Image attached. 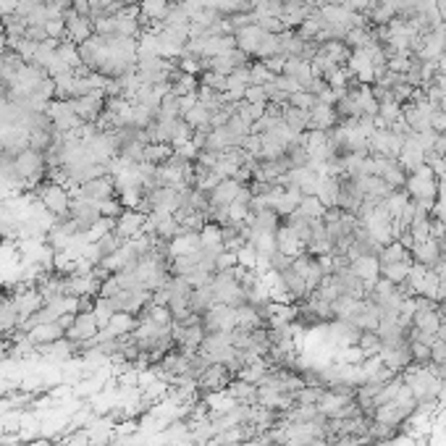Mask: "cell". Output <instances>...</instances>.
<instances>
[{
  "mask_svg": "<svg viewBox=\"0 0 446 446\" xmlns=\"http://www.w3.org/2000/svg\"><path fill=\"white\" fill-rule=\"evenodd\" d=\"M247 218H250V207H247V202H231L229 205L231 223H241V221H247Z\"/></svg>",
  "mask_w": 446,
  "mask_h": 446,
  "instance_id": "836d02e7",
  "label": "cell"
},
{
  "mask_svg": "<svg viewBox=\"0 0 446 446\" xmlns=\"http://www.w3.org/2000/svg\"><path fill=\"white\" fill-rule=\"evenodd\" d=\"M126 244V239H121L116 231H108V234H103L98 241H95V247H98V255H100V262L108 260V258H113L116 252L121 250Z\"/></svg>",
  "mask_w": 446,
  "mask_h": 446,
  "instance_id": "44dd1931",
  "label": "cell"
},
{
  "mask_svg": "<svg viewBox=\"0 0 446 446\" xmlns=\"http://www.w3.org/2000/svg\"><path fill=\"white\" fill-rule=\"evenodd\" d=\"M318 103L315 95H310V92H294L292 98H289V105H294V108H302V110H313V105Z\"/></svg>",
  "mask_w": 446,
  "mask_h": 446,
  "instance_id": "1f68e13d",
  "label": "cell"
},
{
  "mask_svg": "<svg viewBox=\"0 0 446 446\" xmlns=\"http://www.w3.org/2000/svg\"><path fill=\"white\" fill-rule=\"evenodd\" d=\"M22 446H53L47 438H37V441H27V444H22Z\"/></svg>",
  "mask_w": 446,
  "mask_h": 446,
  "instance_id": "ee69618b",
  "label": "cell"
},
{
  "mask_svg": "<svg viewBox=\"0 0 446 446\" xmlns=\"http://www.w3.org/2000/svg\"><path fill=\"white\" fill-rule=\"evenodd\" d=\"M239 181H234V179H223V181H218L210 192H207V197H210V207H226L231 205L234 200H237V195H239Z\"/></svg>",
  "mask_w": 446,
  "mask_h": 446,
  "instance_id": "9c48e42d",
  "label": "cell"
},
{
  "mask_svg": "<svg viewBox=\"0 0 446 446\" xmlns=\"http://www.w3.org/2000/svg\"><path fill=\"white\" fill-rule=\"evenodd\" d=\"M202 328L205 334H223V331H234L237 328V307L221 305L216 302L202 313Z\"/></svg>",
  "mask_w": 446,
  "mask_h": 446,
  "instance_id": "7a4b0ae2",
  "label": "cell"
},
{
  "mask_svg": "<svg viewBox=\"0 0 446 446\" xmlns=\"http://www.w3.org/2000/svg\"><path fill=\"white\" fill-rule=\"evenodd\" d=\"M66 446H92V433L89 431H77L64 441Z\"/></svg>",
  "mask_w": 446,
  "mask_h": 446,
  "instance_id": "e575fe53",
  "label": "cell"
},
{
  "mask_svg": "<svg viewBox=\"0 0 446 446\" xmlns=\"http://www.w3.org/2000/svg\"><path fill=\"white\" fill-rule=\"evenodd\" d=\"M174 158V144H163V142H147L144 147V163L163 165L165 161Z\"/></svg>",
  "mask_w": 446,
  "mask_h": 446,
  "instance_id": "ffe728a7",
  "label": "cell"
},
{
  "mask_svg": "<svg viewBox=\"0 0 446 446\" xmlns=\"http://www.w3.org/2000/svg\"><path fill=\"white\" fill-rule=\"evenodd\" d=\"M299 210H302L307 218H313V221H315V218H323V213H326V205H323V202H320L315 195H305V197H302V202H299Z\"/></svg>",
  "mask_w": 446,
  "mask_h": 446,
  "instance_id": "4316f807",
  "label": "cell"
},
{
  "mask_svg": "<svg viewBox=\"0 0 446 446\" xmlns=\"http://www.w3.org/2000/svg\"><path fill=\"white\" fill-rule=\"evenodd\" d=\"M210 116H213V113H210L205 105H200V103H197L195 108L186 110L181 119H184V124L192 131H200V129H210Z\"/></svg>",
  "mask_w": 446,
  "mask_h": 446,
  "instance_id": "603a6c76",
  "label": "cell"
},
{
  "mask_svg": "<svg viewBox=\"0 0 446 446\" xmlns=\"http://www.w3.org/2000/svg\"><path fill=\"white\" fill-rule=\"evenodd\" d=\"M349 268H352V273H355L368 289L381 278V262H378V258L359 255V258H352V265H349Z\"/></svg>",
  "mask_w": 446,
  "mask_h": 446,
  "instance_id": "ba28073f",
  "label": "cell"
},
{
  "mask_svg": "<svg viewBox=\"0 0 446 446\" xmlns=\"http://www.w3.org/2000/svg\"><path fill=\"white\" fill-rule=\"evenodd\" d=\"M262 64L268 66L273 74H276V77H281V74H283V66H286V58H283V55H273V58H265Z\"/></svg>",
  "mask_w": 446,
  "mask_h": 446,
  "instance_id": "8d00e7d4",
  "label": "cell"
},
{
  "mask_svg": "<svg viewBox=\"0 0 446 446\" xmlns=\"http://www.w3.org/2000/svg\"><path fill=\"white\" fill-rule=\"evenodd\" d=\"M74 320H77V313H64V315H58V328H64V334L68 331V328L74 326Z\"/></svg>",
  "mask_w": 446,
  "mask_h": 446,
  "instance_id": "ab89813d",
  "label": "cell"
},
{
  "mask_svg": "<svg viewBox=\"0 0 446 446\" xmlns=\"http://www.w3.org/2000/svg\"><path fill=\"white\" fill-rule=\"evenodd\" d=\"M24 37L27 40H32V43H45V40H50L47 37V32H45V27H40V24H32V27H27V32H24Z\"/></svg>",
  "mask_w": 446,
  "mask_h": 446,
  "instance_id": "d590c367",
  "label": "cell"
},
{
  "mask_svg": "<svg viewBox=\"0 0 446 446\" xmlns=\"http://www.w3.org/2000/svg\"><path fill=\"white\" fill-rule=\"evenodd\" d=\"M237 265H239V258H237V252L223 250L216 258V271H231V268H237Z\"/></svg>",
  "mask_w": 446,
  "mask_h": 446,
  "instance_id": "d6a6232c",
  "label": "cell"
},
{
  "mask_svg": "<svg viewBox=\"0 0 446 446\" xmlns=\"http://www.w3.org/2000/svg\"><path fill=\"white\" fill-rule=\"evenodd\" d=\"M339 189H341V176L320 174V179H318L315 197L326 207H334L339 202Z\"/></svg>",
  "mask_w": 446,
  "mask_h": 446,
  "instance_id": "4fadbf2b",
  "label": "cell"
},
{
  "mask_svg": "<svg viewBox=\"0 0 446 446\" xmlns=\"http://www.w3.org/2000/svg\"><path fill=\"white\" fill-rule=\"evenodd\" d=\"M410 265H412V260L381 265V278H386V281H392V283H404L407 281V276H410Z\"/></svg>",
  "mask_w": 446,
  "mask_h": 446,
  "instance_id": "d4e9b609",
  "label": "cell"
},
{
  "mask_svg": "<svg viewBox=\"0 0 446 446\" xmlns=\"http://www.w3.org/2000/svg\"><path fill=\"white\" fill-rule=\"evenodd\" d=\"M276 74H273L268 66L262 64V61H252L250 66V82L252 84H260V87H268V84H273L276 82Z\"/></svg>",
  "mask_w": 446,
  "mask_h": 446,
  "instance_id": "484cf974",
  "label": "cell"
},
{
  "mask_svg": "<svg viewBox=\"0 0 446 446\" xmlns=\"http://www.w3.org/2000/svg\"><path fill=\"white\" fill-rule=\"evenodd\" d=\"M438 110H444L446 113V92H444V98H441V103H438Z\"/></svg>",
  "mask_w": 446,
  "mask_h": 446,
  "instance_id": "f6af8a7d",
  "label": "cell"
},
{
  "mask_svg": "<svg viewBox=\"0 0 446 446\" xmlns=\"http://www.w3.org/2000/svg\"><path fill=\"white\" fill-rule=\"evenodd\" d=\"M357 347L362 349L365 357H376V355H381L383 341L381 336H378V331H362L357 339Z\"/></svg>",
  "mask_w": 446,
  "mask_h": 446,
  "instance_id": "cb8c5ba5",
  "label": "cell"
},
{
  "mask_svg": "<svg viewBox=\"0 0 446 446\" xmlns=\"http://www.w3.org/2000/svg\"><path fill=\"white\" fill-rule=\"evenodd\" d=\"M412 260L420 262V265H425V268H431V271H436V268L441 265V260H444V255H441V250H438L436 239H425V241H420V244H415L412 247Z\"/></svg>",
  "mask_w": 446,
  "mask_h": 446,
  "instance_id": "30bf717a",
  "label": "cell"
},
{
  "mask_svg": "<svg viewBox=\"0 0 446 446\" xmlns=\"http://www.w3.org/2000/svg\"><path fill=\"white\" fill-rule=\"evenodd\" d=\"M144 221H147V216L144 213H140V210H124L119 218H116V226H113V231L119 234L121 239H134V237H140V234H144Z\"/></svg>",
  "mask_w": 446,
  "mask_h": 446,
  "instance_id": "52a82bcc",
  "label": "cell"
},
{
  "mask_svg": "<svg viewBox=\"0 0 446 446\" xmlns=\"http://www.w3.org/2000/svg\"><path fill=\"white\" fill-rule=\"evenodd\" d=\"M431 357H433V362H446V341L436 339V344L431 347Z\"/></svg>",
  "mask_w": 446,
  "mask_h": 446,
  "instance_id": "f35d334b",
  "label": "cell"
},
{
  "mask_svg": "<svg viewBox=\"0 0 446 446\" xmlns=\"http://www.w3.org/2000/svg\"><path fill=\"white\" fill-rule=\"evenodd\" d=\"M244 103H250V105H265V103H268L265 87H260V84H250V87L244 89Z\"/></svg>",
  "mask_w": 446,
  "mask_h": 446,
  "instance_id": "4dcf8cb0",
  "label": "cell"
},
{
  "mask_svg": "<svg viewBox=\"0 0 446 446\" xmlns=\"http://www.w3.org/2000/svg\"><path fill=\"white\" fill-rule=\"evenodd\" d=\"M100 334V323L95 313H77V320H74V326L66 331V339H71L74 344H89L92 339Z\"/></svg>",
  "mask_w": 446,
  "mask_h": 446,
  "instance_id": "8992f818",
  "label": "cell"
},
{
  "mask_svg": "<svg viewBox=\"0 0 446 446\" xmlns=\"http://www.w3.org/2000/svg\"><path fill=\"white\" fill-rule=\"evenodd\" d=\"M336 124H339V116H336V110H334V105H323V103H315V105H313V110H310V129L331 131Z\"/></svg>",
  "mask_w": 446,
  "mask_h": 446,
  "instance_id": "7c38bea8",
  "label": "cell"
},
{
  "mask_svg": "<svg viewBox=\"0 0 446 446\" xmlns=\"http://www.w3.org/2000/svg\"><path fill=\"white\" fill-rule=\"evenodd\" d=\"M410 355H412V365H431V347L423 341H410Z\"/></svg>",
  "mask_w": 446,
  "mask_h": 446,
  "instance_id": "83f0119b",
  "label": "cell"
},
{
  "mask_svg": "<svg viewBox=\"0 0 446 446\" xmlns=\"http://www.w3.org/2000/svg\"><path fill=\"white\" fill-rule=\"evenodd\" d=\"M283 124H286L297 137H302V134L310 129V110L286 105V108H283Z\"/></svg>",
  "mask_w": 446,
  "mask_h": 446,
  "instance_id": "ac0fdd59",
  "label": "cell"
},
{
  "mask_svg": "<svg viewBox=\"0 0 446 446\" xmlns=\"http://www.w3.org/2000/svg\"><path fill=\"white\" fill-rule=\"evenodd\" d=\"M226 392L231 394V399L237 404H258V386L255 383H247V381H239V378H234L229 383V389Z\"/></svg>",
  "mask_w": 446,
  "mask_h": 446,
  "instance_id": "d6986e66",
  "label": "cell"
},
{
  "mask_svg": "<svg viewBox=\"0 0 446 446\" xmlns=\"http://www.w3.org/2000/svg\"><path fill=\"white\" fill-rule=\"evenodd\" d=\"M402 260H412V252L404 250L402 241L383 244L381 252H378V262H381V265H392V262H402Z\"/></svg>",
  "mask_w": 446,
  "mask_h": 446,
  "instance_id": "7402d4cb",
  "label": "cell"
},
{
  "mask_svg": "<svg viewBox=\"0 0 446 446\" xmlns=\"http://www.w3.org/2000/svg\"><path fill=\"white\" fill-rule=\"evenodd\" d=\"M428 368H431V373H433L438 381H446V362H431Z\"/></svg>",
  "mask_w": 446,
  "mask_h": 446,
  "instance_id": "60d3db41",
  "label": "cell"
},
{
  "mask_svg": "<svg viewBox=\"0 0 446 446\" xmlns=\"http://www.w3.org/2000/svg\"><path fill=\"white\" fill-rule=\"evenodd\" d=\"M262 37H265V32L260 29V24H250V27H244V29H239V32H234L237 47H239L241 53L252 55V58H255V53H258Z\"/></svg>",
  "mask_w": 446,
  "mask_h": 446,
  "instance_id": "8fae6325",
  "label": "cell"
},
{
  "mask_svg": "<svg viewBox=\"0 0 446 446\" xmlns=\"http://www.w3.org/2000/svg\"><path fill=\"white\" fill-rule=\"evenodd\" d=\"M283 77H292L294 82H299L302 89H305L307 82L315 77V74H313V64H310V61H302V58H286Z\"/></svg>",
  "mask_w": 446,
  "mask_h": 446,
  "instance_id": "2e32d148",
  "label": "cell"
},
{
  "mask_svg": "<svg viewBox=\"0 0 446 446\" xmlns=\"http://www.w3.org/2000/svg\"><path fill=\"white\" fill-rule=\"evenodd\" d=\"M74 197L89 200V202H95V205L100 207V202H105L110 197H119V192H116V179L110 174H105V176L92 179V181H84V184L79 186V192Z\"/></svg>",
  "mask_w": 446,
  "mask_h": 446,
  "instance_id": "277c9868",
  "label": "cell"
},
{
  "mask_svg": "<svg viewBox=\"0 0 446 446\" xmlns=\"http://www.w3.org/2000/svg\"><path fill=\"white\" fill-rule=\"evenodd\" d=\"M32 195L43 202V207L50 213V216H55V218L68 216V207H71V192H68L64 184H55V181H47V179H45L43 184L37 186Z\"/></svg>",
  "mask_w": 446,
  "mask_h": 446,
  "instance_id": "6da1fadb",
  "label": "cell"
},
{
  "mask_svg": "<svg viewBox=\"0 0 446 446\" xmlns=\"http://www.w3.org/2000/svg\"><path fill=\"white\" fill-rule=\"evenodd\" d=\"M433 153H438L441 158H446V134H436Z\"/></svg>",
  "mask_w": 446,
  "mask_h": 446,
  "instance_id": "b9f144b4",
  "label": "cell"
},
{
  "mask_svg": "<svg viewBox=\"0 0 446 446\" xmlns=\"http://www.w3.org/2000/svg\"><path fill=\"white\" fill-rule=\"evenodd\" d=\"M171 6H174V0H142L140 13L142 16H147V19L155 24V29H158V27H163L165 16L171 11Z\"/></svg>",
  "mask_w": 446,
  "mask_h": 446,
  "instance_id": "9a60e30c",
  "label": "cell"
},
{
  "mask_svg": "<svg viewBox=\"0 0 446 446\" xmlns=\"http://www.w3.org/2000/svg\"><path fill=\"white\" fill-rule=\"evenodd\" d=\"M43 6L66 13V11H71V8H74V0H43Z\"/></svg>",
  "mask_w": 446,
  "mask_h": 446,
  "instance_id": "74e56055",
  "label": "cell"
},
{
  "mask_svg": "<svg viewBox=\"0 0 446 446\" xmlns=\"http://www.w3.org/2000/svg\"><path fill=\"white\" fill-rule=\"evenodd\" d=\"M27 336L32 339L34 347H43V344H53L58 339H64V328H58V323H43V326H34L27 331Z\"/></svg>",
  "mask_w": 446,
  "mask_h": 446,
  "instance_id": "e0dca14e",
  "label": "cell"
},
{
  "mask_svg": "<svg viewBox=\"0 0 446 446\" xmlns=\"http://www.w3.org/2000/svg\"><path fill=\"white\" fill-rule=\"evenodd\" d=\"M16 3H19V0H0V16L16 13Z\"/></svg>",
  "mask_w": 446,
  "mask_h": 446,
  "instance_id": "7bdbcfd3",
  "label": "cell"
},
{
  "mask_svg": "<svg viewBox=\"0 0 446 446\" xmlns=\"http://www.w3.org/2000/svg\"><path fill=\"white\" fill-rule=\"evenodd\" d=\"M197 79H200V84L216 89V92H226V77H221L216 71H202V74H197Z\"/></svg>",
  "mask_w": 446,
  "mask_h": 446,
  "instance_id": "f1b7e54d",
  "label": "cell"
},
{
  "mask_svg": "<svg viewBox=\"0 0 446 446\" xmlns=\"http://www.w3.org/2000/svg\"><path fill=\"white\" fill-rule=\"evenodd\" d=\"M276 244H278V252L289 255V258H297L299 252H305V244L299 241V237H297L283 221H281V226H278V231H276Z\"/></svg>",
  "mask_w": 446,
  "mask_h": 446,
  "instance_id": "5bb4252c",
  "label": "cell"
},
{
  "mask_svg": "<svg viewBox=\"0 0 446 446\" xmlns=\"http://www.w3.org/2000/svg\"><path fill=\"white\" fill-rule=\"evenodd\" d=\"M124 210H126V207L121 205L119 197H110V200H105V202H100V216L103 218H113V221H116Z\"/></svg>",
  "mask_w": 446,
  "mask_h": 446,
  "instance_id": "f546056e",
  "label": "cell"
},
{
  "mask_svg": "<svg viewBox=\"0 0 446 446\" xmlns=\"http://www.w3.org/2000/svg\"><path fill=\"white\" fill-rule=\"evenodd\" d=\"M64 22H66V40H68V43H74L77 47H79V45L87 43L89 37H95L92 19H89V16H82V13H77L74 8L64 13Z\"/></svg>",
  "mask_w": 446,
  "mask_h": 446,
  "instance_id": "5b68a950",
  "label": "cell"
},
{
  "mask_svg": "<svg viewBox=\"0 0 446 446\" xmlns=\"http://www.w3.org/2000/svg\"><path fill=\"white\" fill-rule=\"evenodd\" d=\"M234 378H237V376H234L226 365L210 362L195 386H197V392H200V396H205V394H210V392H223V389H229V383L234 381Z\"/></svg>",
  "mask_w": 446,
  "mask_h": 446,
  "instance_id": "3957f363",
  "label": "cell"
}]
</instances>
